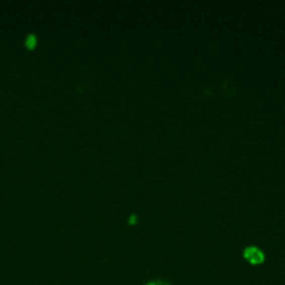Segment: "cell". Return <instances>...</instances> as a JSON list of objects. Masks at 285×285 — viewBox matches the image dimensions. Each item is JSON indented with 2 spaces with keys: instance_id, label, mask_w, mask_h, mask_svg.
<instances>
[{
  "instance_id": "1",
  "label": "cell",
  "mask_w": 285,
  "mask_h": 285,
  "mask_svg": "<svg viewBox=\"0 0 285 285\" xmlns=\"http://www.w3.org/2000/svg\"><path fill=\"white\" fill-rule=\"evenodd\" d=\"M244 256L253 264H257V263H261L264 260L263 253L259 249H256V247H249V249H246L244 252Z\"/></svg>"
},
{
  "instance_id": "2",
  "label": "cell",
  "mask_w": 285,
  "mask_h": 285,
  "mask_svg": "<svg viewBox=\"0 0 285 285\" xmlns=\"http://www.w3.org/2000/svg\"><path fill=\"white\" fill-rule=\"evenodd\" d=\"M26 47L27 48H29V49H33V48L36 46L37 44V38H36V36L33 35V34H30L27 36V38H26Z\"/></svg>"
},
{
  "instance_id": "3",
  "label": "cell",
  "mask_w": 285,
  "mask_h": 285,
  "mask_svg": "<svg viewBox=\"0 0 285 285\" xmlns=\"http://www.w3.org/2000/svg\"><path fill=\"white\" fill-rule=\"evenodd\" d=\"M147 285H168L167 283L162 282V281H154V282H150Z\"/></svg>"
}]
</instances>
